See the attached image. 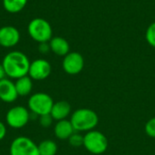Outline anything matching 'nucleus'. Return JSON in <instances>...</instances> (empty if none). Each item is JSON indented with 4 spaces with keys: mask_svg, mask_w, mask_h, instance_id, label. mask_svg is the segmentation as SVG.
<instances>
[{
    "mask_svg": "<svg viewBox=\"0 0 155 155\" xmlns=\"http://www.w3.org/2000/svg\"><path fill=\"white\" fill-rule=\"evenodd\" d=\"M5 70H4V68H3V65H2V64H0V81L1 80H3L4 78H5Z\"/></svg>",
    "mask_w": 155,
    "mask_h": 155,
    "instance_id": "obj_24",
    "label": "nucleus"
},
{
    "mask_svg": "<svg viewBox=\"0 0 155 155\" xmlns=\"http://www.w3.org/2000/svg\"><path fill=\"white\" fill-rule=\"evenodd\" d=\"M6 135V126L5 124L0 121V141H2Z\"/></svg>",
    "mask_w": 155,
    "mask_h": 155,
    "instance_id": "obj_23",
    "label": "nucleus"
},
{
    "mask_svg": "<svg viewBox=\"0 0 155 155\" xmlns=\"http://www.w3.org/2000/svg\"><path fill=\"white\" fill-rule=\"evenodd\" d=\"M57 150V144L52 140H45L38 144V152L40 155H55Z\"/></svg>",
    "mask_w": 155,
    "mask_h": 155,
    "instance_id": "obj_17",
    "label": "nucleus"
},
{
    "mask_svg": "<svg viewBox=\"0 0 155 155\" xmlns=\"http://www.w3.org/2000/svg\"><path fill=\"white\" fill-rule=\"evenodd\" d=\"M145 37H146V40H147L148 44L150 45L155 47V22L149 25V27L147 28Z\"/></svg>",
    "mask_w": 155,
    "mask_h": 155,
    "instance_id": "obj_18",
    "label": "nucleus"
},
{
    "mask_svg": "<svg viewBox=\"0 0 155 155\" xmlns=\"http://www.w3.org/2000/svg\"><path fill=\"white\" fill-rule=\"evenodd\" d=\"M52 72L51 64L45 59H36L30 63L28 75L32 80L42 81L46 79Z\"/></svg>",
    "mask_w": 155,
    "mask_h": 155,
    "instance_id": "obj_9",
    "label": "nucleus"
},
{
    "mask_svg": "<svg viewBox=\"0 0 155 155\" xmlns=\"http://www.w3.org/2000/svg\"><path fill=\"white\" fill-rule=\"evenodd\" d=\"M68 141H69V143L74 147H80V146L84 145V136L79 134L74 133L70 136Z\"/></svg>",
    "mask_w": 155,
    "mask_h": 155,
    "instance_id": "obj_19",
    "label": "nucleus"
},
{
    "mask_svg": "<svg viewBox=\"0 0 155 155\" xmlns=\"http://www.w3.org/2000/svg\"><path fill=\"white\" fill-rule=\"evenodd\" d=\"M28 57L20 51H12L5 54L2 65L6 77L10 79H18L28 75L30 67Z\"/></svg>",
    "mask_w": 155,
    "mask_h": 155,
    "instance_id": "obj_1",
    "label": "nucleus"
},
{
    "mask_svg": "<svg viewBox=\"0 0 155 155\" xmlns=\"http://www.w3.org/2000/svg\"><path fill=\"white\" fill-rule=\"evenodd\" d=\"M30 119L28 110L24 106H14L10 108L5 114V121L8 126L14 129H21L25 127Z\"/></svg>",
    "mask_w": 155,
    "mask_h": 155,
    "instance_id": "obj_7",
    "label": "nucleus"
},
{
    "mask_svg": "<svg viewBox=\"0 0 155 155\" xmlns=\"http://www.w3.org/2000/svg\"><path fill=\"white\" fill-rule=\"evenodd\" d=\"M20 40V34L16 27L5 25L0 27V45L10 48L16 45Z\"/></svg>",
    "mask_w": 155,
    "mask_h": 155,
    "instance_id": "obj_10",
    "label": "nucleus"
},
{
    "mask_svg": "<svg viewBox=\"0 0 155 155\" xmlns=\"http://www.w3.org/2000/svg\"><path fill=\"white\" fill-rule=\"evenodd\" d=\"M74 132L71 122L66 119L58 121L54 128V134L59 140H68Z\"/></svg>",
    "mask_w": 155,
    "mask_h": 155,
    "instance_id": "obj_12",
    "label": "nucleus"
},
{
    "mask_svg": "<svg viewBox=\"0 0 155 155\" xmlns=\"http://www.w3.org/2000/svg\"><path fill=\"white\" fill-rule=\"evenodd\" d=\"M15 85V89L18 94V96H27L32 92L33 81L29 75H25V76L16 79Z\"/></svg>",
    "mask_w": 155,
    "mask_h": 155,
    "instance_id": "obj_15",
    "label": "nucleus"
},
{
    "mask_svg": "<svg viewBox=\"0 0 155 155\" xmlns=\"http://www.w3.org/2000/svg\"><path fill=\"white\" fill-rule=\"evenodd\" d=\"M27 1L28 0H3V6L6 12L16 14L25 8Z\"/></svg>",
    "mask_w": 155,
    "mask_h": 155,
    "instance_id": "obj_16",
    "label": "nucleus"
},
{
    "mask_svg": "<svg viewBox=\"0 0 155 155\" xmlns=\"http://www.w3.org/2000/svg\"><path fill=\"white\" fill-rule=\"evenodd\" d=\"M145 133L148 136L155 138V117L150 119L145 124Z\"/></svg>",
    "mask_w": 155,
    "mask_h": 155,
    "instance_id": "obj_20",
    "label": "nucleus"
},
{
    "mask_svg": "<svg viewBox=\"0 0 155 155\" xmlns=\"http://www.w3.org/2000/svg\"><path fill=\"white\" fill-rule=\"evenodd\" d=\"M53 121H54V119L50 114L39 116V124L44 128H48L49 126H51Z\"/></svg>",
    "mask_w": 155,
    "mask_h": 155,
    "instance_id": "obj_21",
    "label": "nucleus"
},
{
    "mask_svg": "<svg viewBox=\"0 0 155 155\" xmlns=\"http://www.w3.org/2000/svg\"><path fill=\"white\" fill-rule=\"evenodd\" d=\"M50 50L59 56H65L70 50L69 43L66 39L61 37V36H54L52 37V39L49 41Z\"/></svg>",
    "mask_w": 155,
    "mask_h": 155,
    "instance_id": "obj_14",
    "label": "nucleus"
},
{
    "mask_svg": "<svg viewBox=\"0 0 155 155\" xmlns=\"http://www.w3.org/2000/svg\"><path fill=\"white\" fill-rule=\"evenodd\" d=\"M27 32L30 37L37 43H47L52 39L53 30L48 21L37 17L30 21L27 26Z\"/></svg>",
    "mask_w": 155,
    "mask_h": 155,
    "instance_id": "obj_3",
    "label": "nucleus"
},
{
    "mask_svg": "<svg viewBox=\"0 0 155 155\" xmlns=\"http://www.w3.org/2000/svg\"><path fill=\"white\" fill-rule=\"evenodd\" d=\"M84 146L93 154H102L108 148V140L101 132L92 130L84 136Z\"/></svg>",
    "mask_w": 155,
    "mask_h": 155,
    "instance_id": "obj_4",
    "label": "nucleus"
},
{
    "mask_svg": "<svg viewBox=\"0 0 155 155\" xmlns=\"http://www.w3.org/2000/svg\"><path fill=\"white\" fill-rule=\"evenodd\" d=\"M38 50L41 54H46L50 51V45L49 43H40L38 45Z\"/></svg>",
    "mask_w": 155,
    "mask_h": 155,
    "instance_id": "obj_22",
    "label": "nucleus"
},
{
    "mask_svg": "<svg viewBox=\"0 0 155 155\" xmlns=\"http://www.w3.org/2000/svg\"><path fill=\"white\" fill-rule=\"evenodd\" d=\"M10 155H40L38 145L28 137L19 136L13 140L9 149Z\"/></svg>",
    "mask_w": 155,
    "mask_h": 155,
    "instance_id": "obj_6",
    "label": "nucleus"
},
{
    "mask_svg": "<svg viewBox=\"0 0 155 155\" xmlns=\"http://www.w3.org/2000/svg\"><path fill=\"white\" fill-rule=\"evenodd\" d=\"M84 66V60L81 54L77 52L68 53L63 60V69L68 74L74 75L82 72Z\"/></svg>",
    "mask_w": 155,
    "mask_h": 155,
    "instance_id": "obj_8",
    "label": "nucleus"
},
{
    "mask_svg": "<svg viewBox=\"0 0 155 155\" xmlns=\"http://www.w3.org/2000/svg\"><path fill=\"white\" fill-rule=\"evenodd\" d=\"M53 105L54 101L52 97L45 93H35L28 99L29 110L38 116L50 114Z\"/></svg>",
    "mask_w": 155,
    "mask_h": 155,
    "instance_id": "obj_5",
    "label": "nucleus"
},
{
    "mask_svg": "<svg viewBox=\"0 0 155 155\" xmlns=\"http://www.w3.org/2000/svg\"><path fill=\"white\" fill-rule=\"evenodd\" d=\"M71 113V105L66 101H59L54 103V105L51 110V116L55 121L64 120L68 117Z\"/></svg>",
    "mask_w": 155,
    "mask_h": 155,
    "instance_id": "obj_13",
    "label": "nucleus"
},
{
    "mask_svg": "<svg viewBox=\"0 0 155 155\" xmlns=\"http://www.w3.org/2000/svg\"><path fill=\"white\" fill-rule=\"evenodd\" d=\"M98 115L91 109L82 108L74 111L71 116V124L75 132H89L98 124Z\"/></svg>",
    "mask_w": 155,
    "mask_h": 155,
    "instance_id": "obj_2",
    "label": "nucleus"
},
{
    "mask_svg": "<svg viewBox=\"0 0 155 155\" xmlns=\"http://www.w3.org/2000/svg\"><path fill=\"white\" fill-rule=\"evenodd\" d=\"M18 94L15 83L10 78H4L0 81V100L5 103H14L16 101Z\"/></svg>",
    "mask_w": 155,
    "mask_h": 155,
    "instance_id": "obj_11",
    "label": "nucleus"
}]
</instances>
